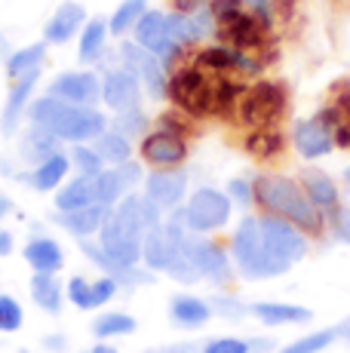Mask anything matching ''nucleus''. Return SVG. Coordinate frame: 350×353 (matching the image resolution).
Listing matches in <instances>:
<instances>
[{
	"instance_id": "nucleus-44",
	"label": "nucleus",
	"mask_w": 350,
	"mask_h": 353,
	"mask_svg": "<svg viewBox=\"0 0 350 353\" xmlns=\"http://www.w3.org/2000/svg\"><path fill=\"white\" fill-rule=\"evenodd\" d=\"M138 219H141V228L145 230H154V228H160L163 225V209L157 206V203L151 200V196H145V194H138Z\"/></svg>"
},
{
	"instance_id": "nucleus-37",
	"label": "nucleus",
	"mask_w": 350,
	"mask_h": 353,
	"mask_svg": "<svg viewBox=\"0 0 350 353\" xmlns=\"http://www.w3.org/2000/svg\"><path fill=\"white\" fill-rule=\"evenodd\" d=\"M68 160H71V166L77 169V175H92V179H96L99 172H105V160L99 157V151L90 145H74Z\"/></svg>"
},
{
	"instance_id": "nucleus-57",
	"label": "nucleus",
	"mask_w": 350,
	"mask_h": 353,
	"mask_svg": "<svg viewBox=\"0 0 350 353\" xmlns=\"http://www.w3.org/2000/svg\"><path fill=\"white\" fill-rule=\"evenodd\" d=\"M338 335H344V338H347V341H350V316H347V320H344V323H341V325H338Z\"/></svg>"
},
{
	"instance_id": "nucleus-15",
	"label": "nucleus",
	"mask_w": 350,
	"mask_h": 353,
	"mask_svg": "<svg viewBox=\"0 0 350 353\" xmlns=\"http://www.w3.org/2000/svg\"><path fill=\"white\" fill-rule=\"evenodd\" d=\"M187 194V172L181 166L175 169H154L145 179V196H151L163 212H172V209L181 206Z\"/></svg>"
},
{
	"instance_id": "nucleus-35",
	"label": "nucleus",
	"mask_w": 350,
	"mask_h": 353,
	"mask_svg": "<svg viewBox=\"0 0 350 353\" xmlns=\"http://www.w3.org/2000/svg\"><path fill=\"white\" fill-rule=\"evenodd\" d=\"M246 151L252 154V157H258V160H271V157H277V154L282 151V135L274 126L252 129V132L246 135Z\"/></svg>"
},
{
	"instance_id": "nucleus-14",
	"label": "nucleus",
	"mask_w": 350,
	"mask_h": 353,
	"mask_svg": "<svg viewBox=\"0 0 350 353\" xmlns=\"http://www.w3.org/2000/svg\"><path fill=\"white\" fill-rule=\"evenodd\" d=\"M50 96L68 101V105L96 108V101L102 99V80L92 71H65L50 83Z\"/></svg>"
},
{
	"instance_id": "nucleus-47",
	"label": "nucleus",
	"mask_w": 350,
	"mask_h": 353,
	"mask_svg": "<svg viewBox=\"0 0 350 353\" xmlns=\"http://www.w3.org/2000/svg\"><path fill=\"white\" fill-rule=\"evenodd\" d=\"M227 196H231V203H237V206L249 209L255 203L252 181H249V179H231V181H227Z\"/></svg>"
},
{
	"instance_id": "nucleus-23",
	"label": "nucleus",
	"mask_w": 350,
	"mask_h": 353,
	"mask_svg": "<svg viewBox=\"0 0 350 353\" xmlns=\"http://www.w3.org/2000/svg\"><path fill=\"white\" fill-rule=\"evenodd\" d=\"M212 304L197 295H175L169 301V320L178 329H203L212 320Z\"/></svg>"
},
{
	"instance_id": "nucleus-13",
	"label": "nucleus",
	"mask_w": 350,
	"mask_h": 353,
	"mask_svg": "<svg viewBox=\"0 0 350 353\" xmlns=\"http://www.w3.org/2000/svg\"><path fill=\"white\" fill-rule=\"evenodd\" d=\"M138 154L154 169H175L187 160V139L163 132V129H154V132H145Z\"/></svg>"
},
{
	"instance_id": "nucleus-7",
	"label": "nucleus",
	"mask_w": 350,
	"mask_h": 353,
	"mask_svg": "<svg viewBox=\"0 0 350 353\" xmlns=\"http://www.w3.org/2000/svg\"><path fill=\"white\" fill-rule=\"evenodd\" d=\"M267 34H271V22L255 16L249 6H243V10L234 12V16L221 19V22H215V37H218V43L252 52V56H258L267 46Z\"/></svg>"
},
{
	"instance_id": "nucleus-1",
	"label": "nucleus",
	"mask_w": 350,
	"mask_h": 353,
	"mask_svg": "<svg viewBox=\"0 0 350 353\" xmlns=\"http://www.w3.org/2000/svg\"><path fill=\"white\" fill-rule=\"evenodd\" d=\"M252 191L265 215H280V219L292 221L295 228H301L307 236H320L326 230V215L307 200L301 181L280 172H261L255 175Z\"/></svg>"
},
{
	"instance_id": "nucleus-54",
	"label": "nucleus",
	"mask_w": 350,
	"mask_h": 353,
	"mask_svg": "<svg viewBox=\"0 0 350 353\" xmlns=\"http://www.w3.org/2000/svg\"><path fill=\"white\" fill-rule=\"evenodd\" d=\"M10 252H12V234H10V230L0 228V258L10 255Z\"/></svg>"
},
{
	"instance_id": "nucleus-16",
	"label": "nucleus",
	"mask_w": 350,
	"mask_h": 353,
	"mask_svg": "<svg viewBox=\"0 0 350 353\" xmlns=\"http://www.w3.org/2000/svg\"><path fill=\"white\" fill-rule=\"evenodd\" d=\"M141 179H145V172H141L138 163L126 160L120 163V166H111L105 169V172L96 175V188H99V203L102 206H117L123 196L132 194V188L141 185Z\"/></svg>"
},
{
	"instance_id": "nucleus-28",
	"label": "nucleus",
	"mask_w": 350,
	"mask_h": 353,
	"mask_svg": "<svg viewBox=\"0 0 350 353\" xmlns=\"http://www.w3.org/2000/svg\"><path fill=\"white\" fill-rule=\"evenodd\" d=\"M31 298L46 314H62L65 286L56 280V274H34L31 276Z\"/></svg>"
},
{
	"instance_id": "nucleus-32",
	"label": "nucleus",
	"mask_w": 350,
	"mask_h": 353,
	"mask_svg": "<svg viewBox=\"0 0 350 353\" xmlns=\"http://www.w3.org/2000/svg\"><path fill=\"white\" fill-rule=\"evenodd\" d=\"M92 148H96L99 157L105 163H111V166H120V163L132 160V139L120 135L117 129H105V132L92 141Z\"/></svg>"
},
{
	"instance_id": "nucleus-60",
	"label": "nucleus",
	"mask_w": 350,
	"mask_h": 353,
	"mask_svg": "<svg viewBox=\"0 0 350 353\" xmlns=\"http://www.w3.org/2000/svg\"><path fill=\"white\" fill-rule=\"evenodd\" d=\"M22 353H28V350H22Z\"/></svg>"
},
{
	"instance_id": "nucleus-31",
	"label": "nucleus",
	"mask_w": 350,
	"mask_h": 353,
	"mask_svg": "<svg viewBox=\"0 0 350 353\" xmlns=\"http://www.w3.org/2000/svg\"><path fill=\"white\" fill-rule=\"evenodd\" d=\"M43 59H46V43L22 46V50L10 52V59H6V74H10V80L16 83V80H22L25 74L40 71V68H43Z\"/></svg>"
},
{
	"instance_id": "nucleus-56",
	"label": "nucleus",
	"mask_w": 350,
	"mask_h": 353,
	"mask_svg": "<svg viewBox=\"0 0 350 353\" xmlns=\"http://www.w3.org/2000/svg\"><path fill=\"white\" fill-rule=\"evenodd\" d=\"M90 353H120L117 347H111V344H96V347H92Z\"/></svg>"
},
{
	"instance_id": "nucleus-46",
	"label": "nucleus",
	"mask_w": 350,
	"mask_h": 353,
	"mask_svg": "<svg viewBox=\"0 0 350 353\" xmlns=\"http://www.w3.org/2000/svg\"><path fill=\"white\" fill-rule=\"evenodd\" d=\"M157 129L187 139V132H191V123H187V114H181V111H166V114H160V117H157Z\"/></svg>"
},
{
	"instance_id": "nucleus-52",
	"label": "nucleus",
	"mask_w": 350,
	"mask_h": 353,
	"mask_svg": "<svg viewBox=\"0 0 350 353\" xmlns=\"http://www.w3.org/2000/svg\"><path fill=\"white\" fill-rule=\"evenodd\" d=\"M43 347L52 350V353H62L65 347H68V341H65V335H46L43 338Z\"/></svg>"
},
{
	"instance_id": "nucleus-45",
	"label": "nucleus",
	"mask_w": 350,
	"mask_h": 353,
	"mask_svg": "<svg viewBox=\"0 0 350 353\" xmlns=\"http://www.w3.org/2000/svg\"><path fill=\"white\" fill-rule=\"evenodd\" d=\"M200 353H252L246 338H212L203 344Z\"/></svg>"
},
{
	"instance_id": "nucleus-3",
	"label": "nucleus",
	"mask_w": 350,
	"mask_h": 353,
	"mask_svg": "<svg viewBox=\"0 0 350 353\" xmlns=\"http://www.w3.org/2000/svg\"><path fill=\"white\" fill-rule=\"evenodd\" d=\"M141 240H145V228L138 219V194L123 196L117 206H107L105 225L99 230V246L117 264L136 268L141 264Z\"/></svg>"
},
{
	"instance_id": "nucleus-20",
	"label": "nucleus",
	"mask_w": 350,
	"mask_h": 353,
	"mask_svg": "<svg viewBox=\"0 0 350 353\" xmlns=\"http://www.w3.org/2000/svg\"><path fill=\"white\" fill-rule=\"evenodd\" d=\"M68 169H71L68 154L56 151V154H50L46 160L34 163V169H31V172H25L22 179L28 181L34 191L46 194V191H59V188L65 185V175H68Z\"/></svg>"
},
{
	"instance_id": "nucleus-59",
	"label": "nucleus",
	"mask_w": 350,
	"mask_h": 353,
	"mask_svg": "<svg viewBox=\"0 0 350 353\" xmlns=\"http://www.w3.org/2000/svg\"><path fill=\"white\" fill-rule=\"evenodd\" d=\"M344 181H347V188H350V169H344Z\"/></svg>"
},
{
	"instance_id": "nucleus-43",
	"label": "nucleus",
	"mask_w": 350,
	"mask_h": 353,
	"mask_svg": "<svg viewBox=\"0 0 350 353\" xmlns=\"http://www.w3.org/2000/svg\"><path fill=\"white\" fill-rule=\"evenodd\" d=\"M90 289H92V283H90V280H83V276H71L68 286H65V298H71L74 307H80V310H92Z\"/></svg>"
},
{
	"instance_id": "nucleus-2",
	"label": "nucleus",
	"mask_w": 350,
	"mask_h": 353,
	"mask_svg": "<svg viewBox=\"0 0 350 353\" xmlns=\"http://www.w3.org/2000/svg\"><path fill=\"white\" fill-rule=\"evenodd\" d=\"M28 120L34 126L50 129L56 139L77 141V145L80 141H96L107 129V117L102 111L83 105H68V101L50 96V92L28 105Z\"/></svg>"
},
{
	"instance_id": "nucleus-40",
	"label": "nucleus",
	"mask_w": 350,
	"mask_h": 353,
	"mask_svg": "<svg viewBox=\"0 0 350 353\" xmlns=\"http://www.w3.org/2000/svg\"><path fill=\"white\" fill-rule=\"evenodd\" d=\"M22 304L10 295H0V332H19L22 329Z\"/></svg>"
},
{
	"instance_id": "nucleus-27",
	"label": "nucleus",
	"mask_w": 350,
	"mask_h": 353,
	"mask_svg": "<svg viewBox=\"0 0 350 353\" xmlns=\"http://www.w3.org/2000/svg\"><path fill=\"white\" fill-rule=\"evenodd\" d=\"M40 71L34 74H25L22 80H16L10 90V99H6V108H3V120H0V129H3L6 135L16 132V126L22 123V114L28 111V99H31V90H34Z\"/></svg>"
},
{
	"instance_id": "nucleus-9",
	"label": "nucleus",
	"mask_w": 350,
	"mask_h": 353,
	"mask_svg": "<svg viewBox=\"0 0 350 353\" xmlns=\"http://www.w3.org/2000/svg\"><path fill=\"white\" fill-rule=\"evenodd\" d=\"M181 246H185L187 258L194 261V268L200 270L203 280H212L215 286H227V283H231L234 264H231L227 249H221L215 240H206L203 234H194V230H187V234L181 236Z\"/></svg>"
},
{
	"instance_id": "nucleus-4",
	"label": "nucleus",
	"mask_w": 350,
	"mask_h": 353,
	"mask_svg": "<svg viewBox=\"0 0 350 353\" xmlns=\"http://www.w3.org/2000/svg\"><path fill=\"white\" fill-rule=\"evenodd\" d=\"M231 261L246 280H274V276L286 274L292 264L280 261L277 255L267 249L265 234L255 215H246L237 225L231 236Z\"/></svg>"
},
{
	"instance_id": "nucleus-12",
	"label": "nucleus",
	"mask_w": 350,
	"mask_h": 353,
	"mask_svg": "<svg viewBox=\"0 0 350 353\" xmlns=\"http://www.w3.org/2000/svg\"><path fill=\"white\" fill-rule=\"evenodd\" d=\"M261 234H265V243L280 261L295 264L307 255V234L301 228H295L292 221L280 219V215H261L258 219Z\"/></svg>"
},
{
	"instance_id": "nucleus-53",
	"label": "nucleus",
	"mask_w": 350,
	"mask_h": 353,
	"mask_svg": "<svg viewBox=\"0 0 350 353\" xmlns=\"http://www.w3.org/2000/svg\"><path fill=\"white\" fill-rule=\"evenodd\" d=\"M249 347H252V353H267V350H274V341L271 338H252Z\"/></svg>"
},
{
	"instance_id": "nucleus-38",
	"label": "nucleus",
	"mask_w": 350,
	"mask_h": 353,
	"mask_svg": "<svg viewBox=\"0 0 350 353\" xmlns=\"http://www.w3.org/2000/svg\"><path fill=\"white\" fill-rule=\"evenodd\" d=\"M335 338H338V329H320V332H313V335H305V338H298V341L286 344V347L277 353H320V350H326Z\"/></svg>"
},
{
	"instance_id": "nucleus-10",
	"label": "nucleus",
	"mask_w": 350,
	"mask_h": 353,
	"mask_svg": "<svg viewBox=\"0 0 350 353\" xmlns=\"http://www.w3.org/2000/svg\"><path fill=\"white\" fill-rule=\"evenodd\" d=\"M335 126H338V111L332 105L320 111L316 117H307L295 123L292 145L305 160H320L335 148Z\"/></svg>"
},
{
	"instance_id": "nucleus-51",
	"label": "nucleus",
	"mask_w": 350,
	"mask_h": 353,
	"mask_svg": "<svg viewBox=\"0 0 350 353\" xmlns=\"http://www.w3.org/2000/svg\"><path fill=\"white\" fill-rule=\"evenodd\" d=\"M243 3L255 12V16H261V19H267V22H271V0H243Z\"/></svg>"
},
{
	"instance_id": "nucleus-21",
	"label": "nucleus",
	"mask_w": 350,
	"mask_h": 353,
	"mask_svg": "<svg viewBox=\"0 0 350 353\" xmlns=\"http://www.w3.org/2000/svg\"><path fill=\"white\" fill-rule=\"evenodd\" d=\"M25 261L31 264L34 274H59L65 268V252L52 236H31L22 249Z\"/></svg>"
},
{
	"instance_id": "nucleus-19",
	"label": "nucleus",
	"mask_w": 350,
	"mask_h": 353,
	"mask_svg": "<svg viewBox=\"0 0 350 353\" xmlns=\"http://www.w3.org/2000/svg\"><path fill=\"white\" fill-rule=\"evenodd\" d=\"M83 25H86V10L80 3H74V0H68V3L59 6V10L52 12V19L46 22L43 43H52V46L68 43L74 34L83 31Z\"/></svg>"
},
{
	"instance_id": "nucleus-33",
	"label": "nucleus",
	"mask_w": 350,
	"mask_h": 353,
	"mask_svg": "<svg viewBox=\"0 0 350 353\" xmlns=\"http://www.w3.org/2000/svg\"><path fill=\"white\" fill-rule=\"evenodd\" d=\"M141 261L147 270H166L169 261V236H166L163 225L145 230V240H141Z\"/></svg>"
},
{
	"instance_id": "nucleus-11",
	"label": "nucleus",
	"mask_w": 350,
	"mask_h": 353,
	"mask_svg": "<svg viewBox=\"0 0 350 353\" xmlns=\"http://www.w3.org/2000/svg\"><path fill=\"white\" fill-rule=\"evenodd\" d=\"M120 59H123V68L132 71L138 77V83L145 86V92L151 99H166V90H169V71L160 62L154 52H147L145 46H138L136 40L132 43L120 46Z\"/></svg>"
},
{
	"instance_id": "nucleus-48",
	"label": "nucleus",
	"mask_w": 350,
	"mask_h": 353,
	"mask_svg": "<svg viewBox=\"0 0 350 353\" xmlns=\"http://www.w3.org/2000/svg\"><path fill=\"white\" fill-rule=\"evenodd\" d=\"M326 221L332 225V234L338 236L341 243H347V246H350V209L335 206L332 212H326Z\"/></svg>"
},
{
	"instance_id": "nucleus-58",
	"label": "nucleus",
	"mask_w": 350,
	"mask_h": 353,
	"mask_svg": "<svg viewBox=\"0 0 350 353\" xmlns=\"http://www.w3.org/2000/svg\"><path fill=\"white\" fill-rule=\"evenodd\" d=\"M10 59V46H6V37H3V34H0V59Z\"/></svg>"
},
{
	"instance_id": "nucleus-17",
	"label": "nucleus",
	"mask_w": 350,
	"mask_h": 353,
	"mask_svg": "<svg viewBox=\"0 0 350 353\" xmlns=\"http://www.w3.org/2000/svg\"><path fill=\"white\" fill-rule=\"evenodd\" d=\"M102 101L111 108L114 114L138 108V101H141L138 77L132 71H126V68H114V71H107L105 80H102Z\"/></svg>"
},
{
	"instance_id": "nucleus-34",
	"label": "nucleus",
	"mask_w": 350,
	"mask_h": 353,
	"mask_svg": "<svg viewBox=\"0 0 350 353\" xmlns=\"http://www.w3.org/2000/svg\"><path fill=\"white\" fill-rule=\"evenodd\" d=\"M147 12V0H123V3L114 10V16L107 19V31L114 37H123L138 25V19Z\"/></svg>"
},
{
	"instance_id": "nucleus-30",
	"label": "nucleus",
	"mask_w": 350,
	"mask_h": 353,
	"mask_svg": "<svg viewBox=\"0 0 350 353\" xmlns=\"http://www.w3.org/2000/svg\"><path fill=\"white\" fill-rule=\"evenodd\" d=\"M59 141H62V139H56V135H52L50 129L31 123V129L22 135V145H19V151H22V157H25V160L40 163V160L50 157V154H56V151H59Z\"/></svg>"
},
{
	"instance_id": "nucleus-39",
	"label": "nucleus",
	"mask_w": 350,
	"mask_h": 353,
	"mask_svg": "<svg viewBox=\"0 0 350 353\" xmlns=\"http://www.w3.org/2000/svg\"><path fill=\"white\" fill-rule=\"evenodd\" d=\"M114 129H117L120 135H126V139H145V132H147L145 111H138V108L117 111V117H114Z\"/></svg>"
},
{
	"instance_id": "nucleus-41",
	"label": "nucleus",
	"mask_w": 350,
	"mask_h": 353,
	"mask_svg": "<svg viewBox=\"0 0 350 353\" xmlns=\"http://www.w3.org/2000/svg\"><path fill=\"white\" fill-rule=\"evenodd\" d=\"M209 304H212V314L225 316V320H243V316L249 314L246 304L240 301V298H234V295H212Z\"/></svg>"
},
{
	"instance_id": "nucleus-18",
	"label": "nucleus",
	"mask_w": 350,
	"mask_h": 353,
	"mask_svg": "<svg viewBox=\"0 0 350 353\" xmlns=\"http://www.w3.org/2000/svg\"><path fill=\"white\" fill-rule=\"evenodd\" d=\"M80 252L90 258V261L96 264V268H102L107 276H114V280H117L123 289H132V286H141V283H151V280H154V274H151L147 268L141 270L138 264H136V268H126V264H117L111 255L105 252L102 246H99V243H92V240H80Z\"/></svg>"
},
{
	"instance_id": "nucleus-36",
	"label": "nucleus",
	"mask_w": 350,
	"mask_h": 353,
	"mask_svg": "<svg viewBox=\"0 0 350 353\" xmlns=\"http://www.w3.org/2000/svg\"><path fill=\"white\" fill-rule=\"evenodd\" d=\"M92 332L96 338H120V335H132L136 332V320L123 310H107V314H99L96 323H92Z\"/></svg>"
},
{
	"instance_id": "nucleus-42",
	"label": "nucleus",
	"mask_w": 350,
	"mask_h": 353,
	"mask_svg": "<svg viewBox=\"0 0 350 353\" xmlns=\"http://www.w3.org/2000/svg\"><path fill=\"white\" fill-rule=\"evenodd\" d=\"M120 289H123V286H120V283L114 280V276H107V274H105V276H99V280L92 283V289H90V301H92V310H96V307H105V304L111 301V298L117 295Z\"/></svg>"
},
{
	"instance_id": "nucleus-8",
	"label": "nucleus",
	"mask_w": 350,
	"mask_h": 353,
	"mask_svg": "<svg viewBox=\"0 0 350 353\" xmlns=\"http://www.w3.org/2000/svg\"><path fill=\"white\" fill-rule=\"evenodd\" d=\"M231 196L215 188H200L185 206V228L194 234H212L231 221Z\"/></svg>"
},
{
	"instance_id": "nucleus-24",
	"label": "nucleus",
	"mask_w": 350,
	"mask_h": 353,
	"mask_svg": "<svg viewBox=\"0 0 350 353\" xmlns=\"http://www.w3.org/2000/svg\"><path fill=\"white\" fill-rule=\"evenodd\" d=\"M249 314L265 325H305L313 320V314L301 304H282V301H255Z\"/></svg>"
},
{
	"instance_id": "nucleus-29",
	"label": "nucleus",
	"mask_w": 350,
	"mask_h": 353,
	"mask_svg": "<svg viewBox=\"0 0 350 353\" xmlns=\"http://www.w3.org/2000/svg\"><path fill=\"white\" fill-rule=\"evenodd\" d=\"M107 22L102 19H90L80 31V46H77V59L83 65H96L105 56V43H107Z\"/></svg>"
},
{
	"instance_id": "nucleus-50",
	"label": "nucleus",
	"mask_w": 350,
	"mask_h": 353,
	"mask_svg": "<svg viewBox=\"0 0 350 353\" xmlns=\"http://www.w3.org/2000/svg\"><path fill=\"white\" fill-rule=\"evenodd\" d=\"M203 6H209V0H172V10L175 12H185V16L203 10Z\"/></svg>"
},
{
	"instance_id": "nucleus-49",
	"label": "nucleus",
	"mask_w": 350,
	"mask_h": 353,
	"mask_svg": "<svg viewBox=\"0 0 350 353\" xmlns=\"http://www.w3.org/2000/svg\"><path fill=\"white\" fill-rule=\"evenodd\" d=\"M145 353H197V344L194 341H178V344H160V347H151Z\"/></svg>"
},
{
	"instance_id": "nucleus-55",
	"label": "nucleus",
	"mask_w": 350,
	"mask_h": 353,
	"mask_svg": "<svg viewBox=\"0 0 350 353\" xmlns=\"http://www.w3.org/2000/svg\"><path fill=\"white\" fill-rule=\"evenodd\" d=\"M6 215H12V200L6 194H0V221H3Z\"/></svg>"
},
{
	"instance_id": "nucleus-26",
	"label": "nucleus",
	"mask_w": 350,
	"mask_h": 353,
	"mask_svg": "<svg viewBox=\"0 0 350 353\" xmlns=\"http://www.w3.org/2000/svg\"><path fill=\"white\" fill-rule=\"evenodd\" d=\"M301 188H305L307 200L313 203L316 209H320L322 215L332 212L335 206H341V196H338V188H335V181L329 179L322 169H305L301 172Z\"/></svg>"
},
{
	"instance_id": "nucleus-22",
	"label": "nucleus",
	"mask_w": 350,
	"mask_h": 353,
	"mask_svg": "<svg viewBox=\"0 0 350 353\" xmlns=\"http://www.w3.org/2000/svg\"><path fill=\"white\" fill-rule=\"evenodd\" d=\"M105 215H107V206H102V203H96V206H86V209L56 212V215H52V221H56L59 228H65L68 234L80 236V240H86V236H96L99 230H102V225H105Z\"/></svg>"
},
{
	"instance_id": "nucleus-25",
	"label": "nucleus",
	"mask_w": 350,
	"mask_h": 353,
	"mask_svg": "<svg viewBox=\"0 0 350 353\" xmlns=\"http://www.w3.org/2000/svg\"><path fill=\"white\" fill-rule=\"evenodd\" d=\"M99 203V188L92 175H77V179L65 181L56 191V209L59 212H71V209H86Z\"/></svg>"
},
{
	"instance_id": "nucleus-6",
	"label": "nucleus",
	"mask_w": 350,
	"mask_h": 353,
	"mask_svg": "<svg viewBox=\"0 0 350 353\" xmlns=\"http://www.w3.org/2000/svg\"><path fill=\"white\" fill-rule=\"evenodd\" d=\"M282 111H286V90L274 80H258V83L246 86L237 105V120L249 129H267L277 126Z\"/></svg>"
},
{
	"instance_id": "nucleus-5",
	"label": "nucleus",
	"mask_w": 350,
	"mask_h": 353,
	"mask_svg": "<svg viewBox=\"0 0 350 353\" xmlns=\"http://www.w3.org/2000/svg\"><path fill=\"white\" fill-rule=\"evenodd\" d=\"M215 92H218V77L200 68L194 59L178 62L169 74V90L166 96L172 105L187 117H212L215 114Z\"/></svg>"
}]
</instances>
